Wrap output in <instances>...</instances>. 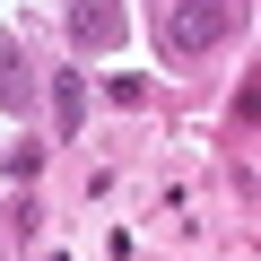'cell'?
<instances>
[{
    "label": "cell",
    "mask_w": 261,
    "mask_h": 261,
    "mask_svg": "<svg viewBox=\"0 0 261 261\" xmlns=\"http://www.w3.org/2000/svg\"><path fill=\"white\" fill-rule=\"evenodd\" d=\"M226 27H244V0H183L174 9V53H209Z\"/></svg>",
    "instance_id": "1"
},
{
    "label": "cell",
    "mask_w": 261,
    "mask_h": 261,
    "mask_svg": "<svg viewBox=\"0 0 261 261\" xmlns=\"http://www.w3.org/2000/svg\"><path fill=\"white\" fill-rule=\"evenodd\" d=\"M70 27H79V44H96V53H105V44L122 35V18L105 9V0H79V9H70Z\"/></svg>",
    "instance_id": "2"
},
{
    "label": "cell",
    "mask_w": 261,
    "mask_h": 261,
    "mask_svg": "<svg viewBox=\"0 0 261 261\" xmlns=\"http://www.w3.org/2000/svg\"><path fill=\"white\" fill-rule=\"evenodd\" d=\"M53 122H61V140H79V70L53 79Z\"/></svg>",
    "instance_id": "3"
}]
</instances>
